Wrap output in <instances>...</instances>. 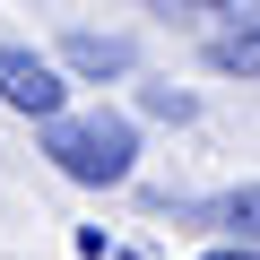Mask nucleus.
Returning a JSON list of instances; mask_svg holds the SVG:
<instances>
[{
  "instance_id": "nucleus-6",
  "label": "nucleus",
  "mask_w": 260,
  "mask_h": 260,
  "mask_svg": "<svg viewBox=\"0 0 260 260\" xmlns=\"http://www.w3.org/2000/svg\"><path fill=\"white\" fill-rule=\"evenodd\" d=\"M200 260H260V251H243V243H217V251H200Z\"/></svg>"
},
{
  "instance_id": "nucleus-1",
  "label": "nucleus",
  "mask_w": 260,
  "mask_h": 260,
  "mask_svg": "<svg viewBox=\"0 0 260 260\" xmlns=\"http://www.w3.org/2000/svg\"><path fill=\"white\" fill-rule=\"evenodd\" d=\"M44 156L70 174V182H130V165H139V130H130L121 113H61L44 130Z\"/></svg>"
},
{
  "instance_id": "nucleus-5",
  "label": "nucleus",
  "mask_w": 260,
  "mask_h": 260,
  "mask_svg": "<svg viewBox=\"0 0 260 260\" xmlns=\"http://www.w3.org/2000/svg\"><path fill=\"white\" fill-rule=\"evenodd\" d=\"M217 217L243 234V251H260V182H251V191H234V200H217Z\"/></svg>"
},
{
  "instance_id": "nucleus-2",
  "label": "nucleus",
  "mask_w": 260,
  "mask_h": 260,
  "mask_svg": "<svg viewBox=\"0 0 260 260\" xmlns=\"http://www.w3.org/2000/svg\"><path fill=\"white\" fill-rule=\"evenodd\" d=\"M61 95H70L61 61H44V52H26V44H0V104H9V113H35V121L52 130V121H61Z\"/></svg>"
},
{
  "instance_id": "nucleus-4",
  "label": "nucleus",
  "mask_w": 260,
  "mask_h": 260,
  "mask_svg": "<svg viewBox=\"0 0 260 260\" xmlns=\"http://www.w3.org/2000/svg\"><path fill=\"white\" fill-rule=\"evenodd\" d=\"M61 61L87 70V78H121V70H130V44H121V35H70Z\"/></svg>"
},
{
  "instance_id": "nucleus-3",
  "label": "nucleus",
  "mask_w": 260,
  "mask_h": 260,
  "mask_svg": "<svg viewBox=\"0 0 260 260\" xmlns=\"http://www.w3.org/2000/svg\"><path fill=\"white\" fill-rule=\"evenodd\" d=\"M208 70H225V78H260V9H243L234 26L208 35Z\"/></svg>"
}]
</instances>
